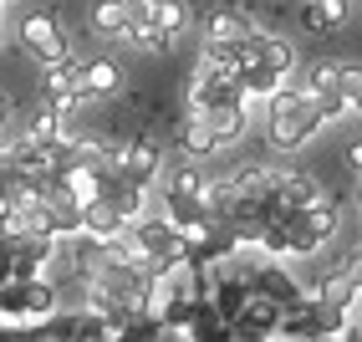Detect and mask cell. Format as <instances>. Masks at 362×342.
<instances>
[{
    "mask_svg": "<svg viewBox=\"0 0 362 342\" xmlns=\"http://www.w3.org/2000/svg\"><path fill=\"white\" fill-rule=\"evenodd\" d=\"M327 128V113L311 92H301L296 82H286L281 92L265 97V143H271L276 154H291L301 143H311Z\"/></svg>",
    "mask_w": 362,
    "mask_h": 342,
    "instance_id": "1",
    "label": "cell"
},
{
    "mask_svg": "<svg viewBox=\"0 0 362 342\" xmlns=\"http://www.w3.org/2000/svg\"><path fill=\"white\" fill-rule=\"evenodd\" d=\"M21 52H26L36 67H57L71 57V41H66V21L62 11L52 6H36L26 11V21H21Z\"/></svg>",
    "mask_w": 362,
    "mask_h": 342,
    "instance_id": "2",
    "label": "cell"
},
{
    "mask_svg": "<svg viewBox=\"0 0 362 342\" xmlns=\"http://www.w3.org/2000/svg\"><path fill=\"white\" fill-rule=\"evenodd\" d=\"M281 302H271V297H260V291H250V302L240 307V317H235V342H271L276 332H281Z\"/></svg>",
    "mask_w": 362,
    "mask_h": 342,
    "instance_id": "4",
    "label": "cell"
},
{
    "mask_svg": "<svg viewBox=\"0 0 362 342\" xmlns=\"http://www.w3.org/2000/svg\"><path fill=\"white\" fill-rule=\"evenodd\" d=\"M123 92V67L112 57H87L82 62V97H117Z\"/></svg>",
    "mask_w": 362,
    "mask_h": 342,
    "instance_id": "5",
    "label": "cell"
},
{
    "mask_svg": "<svg viewBox=\"0 0 362 342\" xmlns=\"http://www.w3.org/2000/svg\"><path fill=\"white\" fill-rule=\"evenodd\" d=\"M153 342H189V332H184V327H163Z\"/></svg>",
    "mask_w": 362,
    "mask_h": 342,
    "instance_id": "10",
    "label": "cell"
},
{
    "mask_svg": "<svg viewBox=\"0 0 362 342\" xmlns=\"http://www.w3.org/2000/svg\"><path fill=\"white\" fill-rule=\"evenodd\" d=\"M128 21H133V6H128V0H98V6H92V31L107 36V41H123Z\"/></svg>",
    "mask_w": 362,
    "mask_h": 342,
    "instance_id": "7",
    "label": "cell"
},
{
    "mask_svg": "<svg viewBox=\"0 0 362 342\" xmlns=\"http://www.w3.org/2000/svg\"><path fill=\"white\" fill-rule=\"evenodd\" d=\"M199 118L209 123V133L220 138V149L240 143V138H245V123H250V118H245V108H209V113H199Z\"/></svg>",
    "mask_w": 362,
    "mask_h": 342,
    "instance_id": "8",
    "label": "cell"
},
{
    "mask_svg": "<svg viewBox=\"0 0 362 342\" xmlns=\"http://www.w3.org/2000/svg\"><path fill=\"white\" fill-rule=\"evenodd\" d=\"M189 342H235V327L225 322L220 312H214V302L209 297H199L194 302V312H189Z\"/></svg>",
    "mask_w": 362,
    "mask_h": 342,
    "instance_id": "6",
    "label": "cell"
},
{
    "mask_svg": "<svg viewBox=\"0 0 362 342\" xmlns=\"http://www.w3.org/2000/svg\"><path fill=\"white\" fill-rule=\"evenodd\" d=\"M0 6H16V0H0Z\"/></svg>",
    "mask_w": 362,
    "mask_h": 342,
    "instance_id": "13",
    "label": "cell"
},
{
    "mask_svg": "<svg viewBox=\"0 0 362 342\" xmlns=\"http://www.w3.org/2000/svg\"><path fill=\"white\" fill-rule=\"evenodd\" d=\"M11 118H16V103H11V92H0V128H11Z\"/></svg>",
    "mask_w": 362,
    "mask_h": 342,
    "instance_id": "9",
    "label": "cell"
},
{
    "mask_svg": "<svg viewBox=\"0 0 362 342\" xmlns=\"http://www.w3.org/2000/svg\"><path fill=\"white\" fill-rule=\"evenodd\" d=\"M31 342H52V337H31Z\"/></svg>",
    "mask_w": 362,
    "mask_h": 342,
    "instance_id": "12",
    "label": "cell"
},
{
    "mask_svg": "<svg viewBox=\"0 0 362 342\" xmlns=\"http://www.w3.org/2000/svg\"><path fill=\"white\" fill-rule=\"evenodd\" d=\"M352 113H357V118H362V92H357V97H352Z\"/></svg>",
    "mask_w": 362,
    "mask_h": 342,
    "instance_id": "11",
    "label": "cell"
},
{
    "mask_svg": "<svg viewBox=\"0 0 362 342\" xmlns=\"http://www.w3.org/2000/svg\"><path fill=\"white\" fill-rule=\"evenodd\" d=\"M128 235L138 240V251L148 256L158 271H163V266H174V261H184V230L168 215H138L128 225Z\"/></svg>",
    "mask_w": 362,
    "mask_h": 342,
    "instance_id": "3",
    "label": "cell"
}]
</instances>
